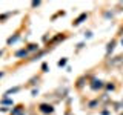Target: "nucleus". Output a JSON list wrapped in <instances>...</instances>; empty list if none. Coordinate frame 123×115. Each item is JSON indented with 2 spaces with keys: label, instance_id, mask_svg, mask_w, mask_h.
Masks as SVG:
<instances>
[{
  "label": "nucleus",
  "instance_id": "obj_8",
  "mask_svg": "<svg viewBox=\"0 0 123 115\" xmlns=\"http://www.w3.org/2000/svg\"><path fill=\"white\" fill-rule=\"evenodd\" d=\"M2 75H3V74H2V72H0V77H2Z\"/></svg>",
  "mask_w": 123,
  "mask_h": 115
},
{
  "label": "nucleus",
  "instance_id": "obj_2",
  "mask_svg": "<svg viewBox=\"0 0 123 115\" xmlns=\"http://www.w3.org/2000/svg\"><path fill=\"white\" fill-rule=\"evenodd\" d=\"M120 63H123V55H118V57L114 58V60L109 61V64H120Z\"/></svg>",
  "mask_w": 123,
  "mask_h": 115
},
{
  "label": "nucleus",
  "instance_id": "obj_9",
  "mask_svg": "<svg viewBox=\"0 0 123 115\" xmlns=\"http://www.w3.org/2000/svg\"><path fill=\"white\" fill-rule=\"evenodd\" d=\"M122 6H123V3H122Z\"/></svg>",
  "mask_w": 123,
  "mask_h": 115
},
{
  "label": "nucleus",
  "instance_id": "obj_6",
  "mask_svg": "<svg viewBox=\"0 0 123 115\" xmlns=\"http://www.w3.org/2000/svg\"><path fill=\"white\" fill-rule=\"evenodd\" d=\"M65 63H66V60H60V61H59V66H63Z\"/></svg>",
  "mask_w": 123,
  "mask_h": 115
},
{
  "label": "nucleus",
  "instance_id": "obj_7",
  "mask_svg": "<svg viewBox=\"0 0 123 115\" xmlns=\"http://www.w3.org/2000/svg\"><path fill=\"white\" fill-rule=\"evenodd\" d=\"M118 109H123V101H122L120 104H118Z\"/></svg>",
  "mask_w": 123,
  "mask_h": 115
},
{
  "label": "nucleus",
  "instance_id": "obj_4",
  "mask_svg": "<svg viewBox=\"0 0 123 115\" xmlns=\"http://www.w3.org/2000/svg\"><path fill=\"white\" fill-rule=\"evenodd\" d=\"M85 17H86V15H85V14H83V15H80V17H79V18H77V22H76V25H79V23H80V22H82V20H83V18H85Z\"/></svg>",
  "mask_w": 123,
  "mask_h": 115
},
{
  "label": "nucleus",
  "instance_id": "obj_1",
  "mask_svg": "<svg viewBox=\"0 0 123 115\" xmlns=\"http://www.w3.org/2000/svg\"><path fill=\"white\" fill-rule=\"evenodd\" d=\"M40 110L42 112H45V114H48V112H52V106H48V104H42L40 106Z\"/></svg>",
  "mask_w": 123,
  "mask_h": 115
},
{
  "label": "nucleus",
  "instance_id": "obj_5",
  "mask_svg": "<svg viewBox=\"0 0 123 115\" xmlns=\"http://www.w3.org/2000/svg\"><path fill=\"white\" fill-rule=\"evenodd\" d=\"M112 49H114V41H111V43H109V46H108V52L112 51Z\"/></svg>",
  "mask_w": 123,
  "mask_h": 115
},
{
  "label": "nucleus",
  "instance_id": "obj_3",
  "mask_svg": "<svg viewBox=\"0 0 123 115\" xmlns=\"http://www.w3.org/2000/svg\"><path fill=\"white\" fill-rule=\"evenodd\" d=\"M103 86V84H102V81H94V84H92V87H94V89H97V87H102Z\"/></svg>",
  "mask_w": 123,
  "mask_h": 115
}]
</instances>
